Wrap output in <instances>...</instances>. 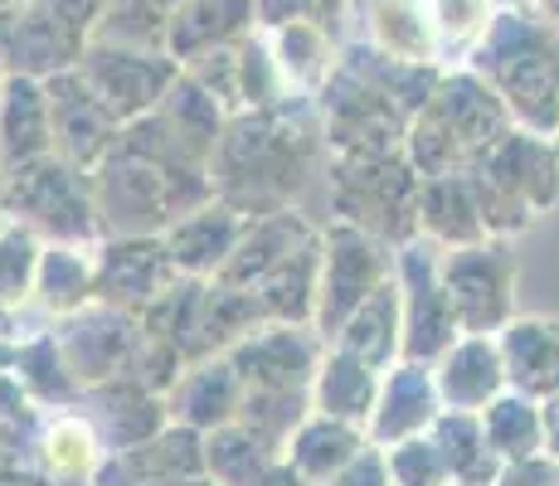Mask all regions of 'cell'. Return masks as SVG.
<instances>
[{"instance_id":"1","label":"cell","mask_w":559,"mask_h":486,"mask_svg":"<svg viewBox=\"0 0 559 486\" xmlns=\"http://www.w3.org/2000/svg\"><path fill=\"white\" fill-rule=\"evenodd\" d=\"M331 146L321 132L317 97H287L263 112H234L214 146L210 176L214 194L239 204L243 214L302 210L326 204Z\"/></svg>"},{"instance_id":"2","label":"cell","mask_w":559,"mask_h":486,"mask_svg":"<svg viewBox=\"0 0 559 486\" xmlns=\"http://www.w3.org/2000/svg\"><path fill=\"white\" fill-rule=\"evenodd\" d=\"M443 79V63H404L365 39L341 45L326 88L317 93L321 132L331 156L346 151H400L414 112Z\"/></svg>"},{"instance_id":"3","label":"cell","mask_w":559,"mask_h":486,"mask_svg":"<svg viewBox=\"0 0 559 486\" xmlns=\"http://www.w3.org/2000/svg\"><path fill=\"white\" fill-rule=\"evenodd\" d=\"M462 63L507 103L515 127L559 132V25L535 5H501Z\"/></svg>"},{"instance_id":"4","label":"cell","mask_w":559,"mask_h":486,"mask_svg":"<svg viewBox=\"0 0 559 486\" xmlns=\"http://www.w3.org/2000/svg\"><path fill=\"white\" fill-rule=\"evenodd\" d=\"M511 112L467 63L443 69L438 88L428 93V103L414 112L404 137V156L418 176H457L472 170L501 137L511 132Z\"/></svg>"},{"instance_id":"5","label":"cell","mask_w":559,"mask_h":486,"mask_svg":"<svg viewBox=\"0 0 559 486\" xmlns=\"http://www.w3.org/2000/svg\"><path fill=\"white\" fill-rule=\"evenodd\" d=\"M418 170L400 151H346L326 166V220H346L380 234L384 244H408L418 234Z\"/></svg>"},{"instance_id":"6","label":"cell","mask_w":559,"mask_h":486,"mask_svg":"<svg viewBox=\"0 0 559 486\" xmlns=\"http://www.w3.org/2000/svg\"><path fill=\"white\" fill-rule=\"evenodd\" d=\"M0 220H20L45 244H98V194H93V170L53 156H39L29 166L0 176Z\"/></svg>"},{"instance_id":"7","label":"cell","mask_w":559,"mask_h":486,"mask_svg":"<svg viewBox=\"0 0 559 486\" xmlns=\"http://www.w3.org/2000/svg\"><path fill=\"white\" fill-rule=\"evenodd\" d=\"M93 194H98L103 239L107 234H166L170 220H180L186 210L204 204L170 170H160L156 161L132 156L122 146H112L93 166Z\"/></svg>"},{"instance_id":"8","label":"cell","mask_w":559,"mask_h":486,"mask_svg":"<svg viewBox=\"0 0 559 486\" xmlns=\"http://www.w3.org/2000/svg\"><path fill=\"white\" fill-rule=\"evenodd\" d=\"M394 277V244L380 234L360 229L346 220L321 224V273H317V327L321 341H336L346 317L360 307L370 292H380Z\"/></svg>"},{"instance_id":"9","label":"cell","mask_w":559,"mask_h":486,"mask_svg":"<svg viewBox=\"0 0 559 486\" xmlns=\"http://www.w3.org/2000/svg\"><path fill=\"white\" fill-rule=\"evenodd\" d=\"M394 283H400L404 307V355L433 365L462 336L457 307L443 283V244L424 239V234L400 244L394 248Z\"/></svg>"},{"instance_id":"10","label":"cell","mask_w":559,"mask_h":486,"mask_svg":"<svg viewBox=\"0 0 559 486\" xmlns=\"http://www.w3.org/2000/svg\"><path fill=\"white\" fill-rule=\"evenodd\" d=\"M443 283L457 307L462 331H491L515 317V283H521V258L511 239H477L443 248Z\"/></svg>"},{"instance_id":"11","label":"cell","mask_w":559,"mask_h":486,"mask_svg":"<svg viewBox=\"0 0 559 486\" xmlns=\"http://www.w3.org/2000/svg\"><path fill=\"white\" fill-rule=\"evenodd\" d=\"M79 73L93 83V93L107 103V112L127 127L136 117H146L152 107H160V97L180 79V63L166 49H132V45H112V39H88L79 54Z\"/></svg>"},{"instance_id":"12","label":"cell","mask_w":559,"mask_h":486,"mask_svg":"<svg viewBox=\"0 0 559 486\" xmlns=\"http://www.w3.org/2000/svg\"><path fill=\"white\" fill-rule=\"evenodd\" d=\"M53 336H59L63 360H69L73 380L83 389L107 384V380H132L136 351H142V321H136V311L93 301V307L53 321Z\"/></svg>"},{"instance_id":"13","label":"cell","mask_w":559,"mask_h":486,"mask_svg":"<svg viewBox=\"0 0 559 486\" xmlns=\"http://www.w3.org/2000/svg\"><path fill=\"white\" fill-rule=\"evenodd\" d=\"M83 45H88V35L69 25L45 0H10L0 10V63H5V73L53 79V73L79 63Z\"/></svg>"},{"instance_id":"14","label":"cell","mask_w":559,"mask_h":486,"mask_svg":"<svg viewBox=\"0 0 559 486\" xmlns=\"http://www.w3.org/2000/svg\"><path fill=\"white\" fill-rule=\"evenodd\" d=\"M166 234H107L98 239V301L122 311H146L160 292L180 283Z\"/></svg>"},{"instance_id":"15","label":"cell","mask_w":559,"mask_h":486,"mask_svg":"<svg viewBox=\"0 0 559 486\" xmlns=\"http://www.w3.org/2000/svg\"><path fill=\"white\" fill-rule=\"evenodd\" d=\"M321 351H326V341L317 336V327L267 321V327L249 331L239 345H229L224 355L234 360L243 389H311Z\"/></svg>"},{"instance_id":"16","label":"cell","mask_w":559,"mask_h":486,"mask_svg":"<svg viewBox=\"0 0 559 486\" xmlns=\"http://www.w3.org/2000/svg\"><path fill=\"white\" fill-rule=\"evenodd\" d=\"M45 93H49L53 151H59L63 161H73V166L93 170L107 151L117 146L122 122L107 112V103L93 93V83L79 73V63L63 69V73H53V79H45Z\"/></svg>"},{"instance_id":"17","label":"cell","mask_w":559,"mask_h":486,"mask_svg":"<svg viewBox=\"0 0 559 486\" xmlns=\"http://www.w3.org/2000/svg\"><path fill=\"white\" fill-rule=\"evenodd\" d=\"M443 414V394H438V380H433V365L428 360H408L400 355L394 365H384L380 375V394H374V408H370V442L374 448H394L404 438H418L438 424Z\"/></svg>"},{"instance_id":"18","label":"cell","mask_w":559,"mask_h":486,"mask_svg":"<svg viewBox=\"0 0 559 486\" xmlns=\"http://www.w3.org/2000/svg\"><path fill=\"white\" fill-rule=\"evenodd\" d=\"M477 170H487L501 190L515 194L535 220L559 204V142L555 137L511 127V132L477 161Z\"/></svg>"},{"instance_id":"19","label":"cell","mask_w":559,"mask_h":486,"mask_svg":"<svg viewBox=\"0 0 559 486\" xmlns=\"http://www.w3.org/2000/svg\"><path fill=\"white\" fill-rule=\"evenodd\" d=\"M73 408L93 418L98 428L103 448L112 452H132L142 442H152L160 428H170V414H166V394L160 389H146L142 380H107V384H93L83 389V399Z\"/></svg>"},{"instance_id":"20","label":"cell","mask_w":559,"mask_h":486,"mask_svg":"<svg viewBox=\"0 0 559 486\" xmlns=\"http://www.w3.org/2000/svg\"><path fill=\"white\" fill-rule=\"evenodd\" d=\"M243 380L234 370L229 355H200L176 375V384L166 389V414L170 424L195 428V434H214L224 424H239L243 408Z\"/></svg>"},{"instance_id":"21","label":"cell","mask_w":559,"mask_h":486,"mask_svg":"<svg viewBox=\"0 0 559 486\" xmlns=\"http://www.w3.org/2000/svg\"><path fill=\"white\" fill-rule=\"evenodd\" d=\"M433 380L443 394V408L462 414H481L507 384V360H501V341L491 331H462L433 360Z\"/></svg>"},{"instance_id":"22","label":"cell","mask_w":559,"mask_h":486,"mask_svg":"<svg viewBox=\"0 0 559 486\" xmlns=\"http://www.w3.org/2000/svg\"><path fill=\"white\" fill-rule=\"evenodd\" d=\"M243 224H249V214L214 194V200L186 210L180 220H170L166 229L170 258H176V268L186 277H219V268L229 263V253L243 239Z\"/></svg>"},{"instance_id":"23","label":"cell","mask_w":559,"mask_h":486,"mask_svg":"<svg viewBox=\"0 0 559 486\" xmlns=\"http://www.w3.org/2000/svg\"><path fill=\"white\" fill-rule=\"evenodd\" d=\"M356 39L404 63H443L428 0H350L346 5Z\"/></svg>"},{"instance_id":"24","label":"cell","mask_w":559,"mask_h":486,"mask_svg":"<svg viewBox=\"0 0 559 486\" xmlns=\"http://www.w3.org/2000/svg\"><path fill=\"white\" fill-rule=\"evenodd\" d=\"M253 29H263L258 0H180V5L170 10L166 54L176 63H190L210 49L243 45Z\"/></svg>"},{"instance_id":"25","label":"cell","mask_w":559,"mask_h":486,"mask_svg":"<svg viewBox=\"0 0 559 486\" xmlns=\"http://www.w3.org/2000/svg\"><path fill=\"white\" fill-rule=\"evenodd\" d=\"M317 224L302 210H277V214H249L243 224V239L229 253V263L219 268V283L229 287H253L273 273L283 258H293L302 244L317 239Z\"/></svg>"},{"instance_id":"26","label":"cell","mask_w":559,"mask_h":486,"mask_svg":"<svg viewBox=\"0 0 559 486\" xmlns=\"http://www.w3.org/2000/svg\"><path fill=\"white\" fill-rule=\"evenodd\" d=\"M501 341V360H507V384L521 389L531 399H550L559 394V317L545 311H515L507 327L497 331Z\"/></svg>"},{"instance_id":"27","label":"cell","mask_w":559,"mask_h":486,"mask_svg":"<svg viewBox=\"0 0 559 486\" xmlns=\"http://www.w3.org/2000/svg\"><path fill=\"white\" fill-rule=\"evenodd\" d=\"M39 156H53V122L45 79L10 73L0 88V176L29 166Z\"/></svg>"},{"instance_id":"28","label":"cell","mask_w":559,"mask_h":486,"mask_svg":"<svg viewBox=\"0 0 559 486\" xmlns=\"http://www.w3.org/2000/svg\"><path fill=\"white\" fill-rule=\"evenodd\" d=\"M380 375H384L380 365L360 360L356 351L326 341L317 375H311V408L341 418V424L370 428V408H374V394H380Z\"/></svg>"},{"instance_id":"29","label":"cell","mask_w":559,"mask_h":486,"mask_svg":"<svg viewBox=\"0 0 559 486\" xmlns=\"http://www.w3.org/2000/svg\"><path fill=\"white\" fill-rule=\"evenodd\" d=\"M267 45H273V59L283 69L287 88L297 97H317L326 88L331 69L341 59V45L331 35L326 20H311V15H293V20H277V25H263Z\"/></svg>"},{"instance_id":"30","label":"cell","mask_w":559,"mask_h":486,"mask_svg":"<svg viewBox=\"0 0 559 486\" xmlns=\"http://www.w3.org/2000/svg\"><path fill=\"white\" fill-rule=\"evenodd\" d=\"M98 301V244H45L29 307L45 321H63Z\"/></svg>"},{"instance_id":"31","label":"cell","mask_w":559,"mask_h":486,"mask_svg":"<svg viewBox=\"0 0 559 486\" xmlns=\"http://www.w3.org/2000/svg\"><path fill=\"white\" fill-rule=\"evenodd\" d=\"M418 234L433 239V244H443V248L491 239L467 170H457V176H424L418 180Z\"/></svg>"},{"instance_id":"32","label":"cell","mask_w":559,"mask_h":486,"mask_svg":"<svg viewBox=\"0 0 559 486\" xmlns=\"http://www.w3.org/2000/svg\"><path fill=\"white\" fill-rule=\"evenodd\" d=\"M35 458L49 482H93L103 472V438L83 408H53L35 434Z\"/></svg>"},{"instance_id":"33","label":"cell","mask_w":559,"mask_h":486,"mask_svg":"<svg viewBox=\"0 0 559 486\" xmlns=\"http://www.w3.org/2000/svg\"><path fill=\"white\" fill-rule=\"evenodd\" d=\"M370 442V434L356 424H341V418H331V414H311L297 424V434L287 438V448H283V458L293 462V472L302 477L307 486H321L326 477H336L341 467H346L350 458Z\"/></svg>"},{"instance_id":"34","label":"cell","mask_w":559,"mask_h":486,"mask_svg":"<svg viewBox=\"0 0 559 486\" xmlns=\"http://www.w3.org/2000/svg\"><path fill=\"white\" fill-rule=\"evenodd\" d=\"M336 345L356 351L360 360L380 365V370L400 360L404 355V307H400V283H394V277L350 311L346 327L336 331Z\"/></svg>"},{"instance_id":"35","label":"cell","mask_w":559,"mask_h":486,"mask_svg":"<svg viewBox=\"0 0 559 486\" xmlns=\"http://www.w3.org/2000/svg\"><path fill=\"white\" fill-rule=\"evenodd\" d=\"M428 438L438 442L443 452V467L448 477L462 482V486H497L507 462L491 452L487 442V428H481V414H462V408H443L438 424L428 428Z\"/></svg>"},{"instance_id":"36","label":"cell","mask_w":559,"mask_h":486,"mask_svg":"<svg viewBox=\"0 0 559 486\" xmlns=\"http://www.w3.org/2000/svg\"><path fill=\"white\" fill-rule=\"evenodd\" d=\"M481 428H487V442L507 467H521V462L545 458V404L521 389H501L487 408H481Z\"/></svg>"},{"instance_id":"37","label":"cell","mask_w":559,"mask_h":486,"mask_svg":"<svg viewBox=\"0 0 559 486\" xmlns=\"http://www.w3.org/2000/svg\"><path fill=\"white\" fill-rule=\"evenodd\" d=\"M15 380L29 389V399H35L39 408H73L83 399V384L73 380L53 327H39V331H29V336H20Z\"/></svg>"},{"instance_id":"38","label":"cell","mask_w":559,"mask_h":486,"mask_svg":"<svg viewBox=\"0 0 559 486\" xmlns=\"http://www.w3.org/2000/svg\"><path fill=\"white\" fill-rule=\"evenodd\" d=\"M307 414H311V389H249L239 408V424L267 452H283Z\"/></svg>"},{"instance_id":"39","label":"cell","mask_w":559,"mask_h":486,"mask_svg":"<svg viewBox=\"0 0 559 486\" xmlns=\"http://www.w3.org/2000/svg\"><path fill=\"white\" fill-rule=\"evenodd\" d=\"M39 258H45V239L35 229H25L20 220H0V301L10 311H29Z\"/></svg>"},{"instance_id":"40","label":"cell","mask_w":559,"mask_h":486,"mask_svg":"<svg viewBox=\"0 0 559 486\" xmlns=\"http://www.w3.org/2000/svg\"><path fill=\"white\" fill-rule=\"evenodd\" d=\"M170 35V10L156 0H107L103 15L93 20L88 39H112V45L132 49H166Z\"/></svg>"},{"instance_id":"41","label":"cell","mask_w":559,"mask_h":486,"mask_svg":"<svg viewBox=\"0 0 559 486\" xmlns=\"http://www.w3.org/2000/svg\"><path fill=\"white\" fill-rule=\"evenodd\" d=\"M497 0H428V15H433V35L438 54H443V69L462 63L477 39L487 35V25L497 20Z\"/></svg>"},{"instance_id":"42","label":"cell","mask_w":559,"mask_h":486,"mask_svg":"<svg viewBox=\"0 0 559 486\" xmlns=\"http://www.w3.org/2000/svg\"><path fill=\"white\" fill-rule=\"evenodd\" d=\"M239 97H243V112H263V107H277V103H287V97H297L287 88L263 29H253L239 45Z\"/></svg>"},{"instance_id":"43","label":"cell","mask_w":559,"mask_h":486,"mask_svg":"<svg viewBox=\"0 0 559 486\" xmlns=\"http://www.w3.org/2000/svg\"><path fill=\"white\" fill-rule=\"evenodd\" d=\"M384 458H390L394 486H448L453 482L443 467V452H438V442L428 434L394 442V448H384Z\"/></svg>"},{"instance_id":"44","label":"cell","mask_w":559,"mask_h":486,"mask_svg":"<svg viewBox=\"0 0 559 486\" xmlns=\"http://www.w3.org/2000/svg\"><path fill=\"white\" fill-rule=\"evenodd\" d=\"M321 486H394V477H390V458H384V448L365 442L356 458H350L346 467L336 472V477H326Z\"/></svg>"},{"instance_id":"45","label":"cell","mask_w":559,"mask_h":486,"mask_svg":"<svg viewBox=\"0 0 559 486\" xmlns=\"http://www.w3.org/2000/svg\"><path fill=\"white\" fill-rule=\"evenodd\" d=\"M45 5H53L63 20H69V25H79L83 35H93V20L103 15L107 0H45Z\"/></svg>"},{"instance_id":"46","label":"cell","mask_w":559,"mask_h":486,"mask_svg":"<svg viewBox=\"0 0 559 486\" xmlns=\"http://www.w3.org/2000/svg\"><path fill=\"white\" fill-rule=\"evenodd\" d=\"M545 458L559 462V394L545 399Z\"/></svg>"},{"instance_id":"47","label":"cell","mask_w":559,"mask_h":486,"mask_svg":"<svg viewBox=\"0 0 559 486\" xmlns=\"http://www.w3.org/2000/svg\"><path fill=\"white\" fill-rule=\"evenodd\" d=\"M20 327H25V311H10L5 301H0V336H25Z\"/></svg>"},{"instance_id":"48","label":"cell","mask_w":559,"mask_h":486,"mask_svg":"<svg viewBox=\"0 0 559 486\" xmlns=\"http://www.w3.org/2000/svg\"><path fill=\"white\" fill-rule=\"evenodd\" d=\"M535 10H540L550 25H559V0H535Z\"/></svg>"},{"instance_id":"49","label":"cell","mask_w":559,"mask_h":486,"mask_svg":"<svg viewBox=\"0 0 559 486\" xmlns=\"http://www.w3.org/2000/svg\"><path fill=\"white\" fill-rule=\"evenodd\" d=\"M497 5H535V0H497Z\"/></svg>"},{"instance_id":"50","label":"cell","mask_w":559,"mask_h":486,"mask_svg":"<svg viewBox=\"0 0 559 486\" xmlns=\"http://www.w3.org/2000/svg\"><path fill=\"white\" fill-rule=\"evenodd\" d=\"M156 5H166V10H176V5H180V0H156Z\"/></svg>"},{"instance_id":"51","label":"cell","mask_w":559,"mask_h":486,"mask_svg":"<svg viewBox=\"0 0 559 486\" xmlns=\"http://www.w3.org/2000/svg\"><path fill=\"white\" fill-rule=\"evenodd\" d=\"M5 79H10V73H5V63H0V88H5Z\"/></svg>"},{"instance_id":"52","label":"cell","mask_w":559,"mask_h":486,"mask_svg":"<svg viewBox=\"0 0 559 486\" xmlns=\"http://www.w3.org/2000/svg\"><path fill=\"white\" fill-rule=\"evenodd\" d=\"M550 486H559V462H555V482H550Z\"/></svg>"},{"instance_id":"53","label":"cell","mask_w":559,"mask_h":486,"mask_svg":"<svg viewBox=\"0 0 559 486\" xmlns=\"http://www.w3.org/2000/svg\"><path fill=\"white\" fill-rule=\"evenodd\" d=\"M448 486H462V482H448Z\"/></svg>"},{"instance_id":"54","label":"cell","mask_w":559,"mask_h":486,"mask_svg":"<svg viewBox=\"0 0 559 486\" xmlns=\"http://www.w3.org/2000/svg\"><path fill=\"white\" fill-rule=\"evenodd\" d=\"M0 5H10V0H0Z\"/></svg>"},{"instance_id":"55","label":"cell","mask_w":559,"mask_h":486,"mask_svg":"<svg viewBox=\"0 0 559 486\" xmlns=\"http://www.w3.org/2000/svg\"><path fill=\"white\" fill-rule=\"evenodd\" d=\"M555 142H559V132H555Z\"/></svg>"},{"instance_id":"56","label":"cell","mask_w":559,"mask_h":486,"mask_svg":"<svg viewBox=\"0 0 559 486\" xmlns=\"http://www.w3.org/2000/svg\"><path fill=\"white\" fill-rule=\"evenodd\" d=\"M0 10H5V5H0Z\"/></svg>"}]
</instances>
